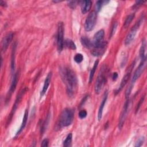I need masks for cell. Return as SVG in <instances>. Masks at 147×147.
<instances>
[{
	"label": "cell",
	"instance_id": "obj_1",
	"mask_svg": "<svg viewBox=\"0 0 147 147\" xmlns=\"http://www.w3.org/2000/svg\"><path fill=\"white\" fill-rule=\"evenodd\" d=\"M61 76L66 86L68 95L72 97L75 95L78 89V80L75 72L69 68H64L61 71Z\"/></svg>",
	"mask_w": 147,
	"mask_h": 147
},
{
	"label": "cell",
	"instance_id": "obj_2",
	"mask_svg": "<svg viewBox=\"0 0 147 147\" xmlns=\"http://www.w3.org/2000/svg\"><path fill=\"white\" fill-rule=\"evenodd\" d=\"M74 111L69 108H66L61 112L58 122L59 127H66L70 125L74 119Z\"/></svg>",
	"mask_w": 147,
	"mask_h": 147
},
{
	"label": "cell",
	"instance_id": "obj_3",
	"mask_svg": "<svg viewBox=\"0 0 147 147\" xmlns=\"http://www.w3.org/2000/svg\"><path fill=\"white\" fill-rule=\"evenodd\" d=\"M106 69L105 67H103L99 72V74L98 75L97 79L95 83L94 90L96 94H99L100 92L106 82Z\"/></svg>",
	"mask_w": 147,
	"mask_h": 147
},
{
	"label": "cell",
	"instance_id": "obj_4",
	"mask_svg": "<svg viewBox=\"0 0 147 147\" xmlns=\"http://www.w3.org/2000/svg\"><path fill=\"white\" fill-rule=\"evenodd\" d=\"M64 43V24L62 22H60L57 25V48L59 53L63 50Z\"/></svg>",
	"mask_w": 147,
	"mask_h": 147
},
{
	"label": "cell",
	"instance_id": "obj_5",
	"mask_svg": "<svg viewBox=\"0 0 147 147\" xmlns=\"http://www.w3.org/2000/svg\"><path fill=\"white\" fill-rule=\"evenodd\" d=\"M96 17L97 14L95 11H92L88 14L84 23V29L86 31L90 32L94 29L96 24Z\"/></svg>",
	"mask_w": 147,
	"mask_h": 147
},
{
	"label": "cell",
	"instance_id": "obj_6",
	"mask_svg": "<svg viewBox=\"0 0 147 147\" xmlns=\"http://www.w3.org/2000/svg\"><path fill=\"white\" fill-rule=\"evenodd\" d=\"M141 22V19L137 23H136V24L130 29V32H129V33L127 34L126 37V39L125 41V45L130 44L132 42V41L134 40V38L136 35L137 32L140 26Z\"/></svg>",
	"mask_w": 147,
	"mask_h": 147
},
{
	"label": "cell",
	"instance_id": "obj_7",
	"mask_svg": "<svg viewBox=\"0 0 147 147\" xmlns=\"http://www.w3.org/2000/svg\"><path fill=\"white\" fill-rule=\"evenodd\" d=\"M104 35L105 32L103 29L99 30L95 34L93 40L92 41L93 47H97L100 46L106 42V41L103 40Z\"/></svg>",
	"mask_w": 147,
	"mask_h": 147
},
{
	"label": "cell",
	"instance_id": "obj_8",
	"mask_svg": "<svg viewBox=\"0 0 147 147\" xmlns=\"http://www.w3.org/2000/svg\"><path fill=\"white\" fill-rule=\"evenodd\" d=\"M145 61L146 60H141V63L140 64L138 67L136 69L133 76L132 77L131 79V85L133 86L134 83L136 82V80L139 78V77L141 76V74L142 73L144 68H145Z\"/></svg>",
	"mask_w": 147,
	"mask_h": 147
},
{
	"label": "cell",
	"instance_id": "obj_9",
	"mask_svg": "<svg viewBox=\"0 0 147 147\" xmlns=\"http://www.w3.org/2000/svg\"><path fill=\"white\" fill-rule=\"evenodd\" d=\"M129 106V100H127L126 101L125 103L123 105V109L122 110V112L121 113V115L119 117V124H118V127L119 129H121L123 127V123L125 122V120L126 117V114L127 113L128 110V107Z\"/></svg>",
	"mask_w": 147,
	"mask_h": 147
},
{
	"label": "cell",
	"instance_id": "obj_10",
	"mask_svg": "<svg viewBox=\"0 0 147 147\" xmlns=\"http://www.w3.org/2000/svg\"><path fill=\"white\" fill-rule=\"evenodd\" d=\"M26 88L22 89V91H20V92L19 94L18 95V96H17V98H16V102H15L14 104L13 105V109H12V110H11V113H10V115H9V118H8V119H7V123H8L9 122H10V121L12 117H13V115H14V112H15L17 108V106H18V105L19 102H20V100H21L22 97L23 96L25 92H26Z\"/></svg>",
	"mask_w": 147,
	"mask_h": 147
},
{
	"label": "cell",
	"instance_id": "obj_11",
	"mask_svg": "<svg viewBox=\"0 0 147 147\" xmlns=\"http://www.w3.org/2000/svg\"><path fill=\"white\" fill-rule=\"evenodd\" d=\"M18 75H19V73H18V72H17L16 74H14V75L13 76L12 82H11V86H10V90L9 91L8 94H7V97H6V102L9 101L10 98L12 93L14 91V90L16 88V86H17V82H18Z\"/></svg>",
	"mask_w": 147,
	"mask_h": 147
},
{
	"label": "cell",
	"instance_id": "obj_12",
	"mask_svg": "<svg viewBox=\"0 0 147 147\" xmlns=\"http://www.w3.org/2000/svg\"><path fill=\"white\" fill-rule=\"evenodd\" d=\"M14 36L13 33L11 32L8 33L5 37H3L2 41V52H5L7 49L9 44H10L11 40H13Z\"/></svg>",
	"mask_w": 147,
	"mask_h": 147
},
{
	"label": "cell",
	"instance_id": "obj_13",
	"mask_svg": "<svg viewBox=\"0 0 147 147\" xmlns=\"http://www.w3.org/2000/svg\"><path fill=\"white\" fill-rule=\"evenodd\" d=\"M51 77H52V72H49L48 73V74L47 75V77L45 78L44 83V86H43L42 89V90L41 91V93H40V98H42V96L46 93V92L48 90V88L49 86L51 80Z\"/></svg>",
	"mask_w": 147,
	"mask_h": 147
},
{
	"label": "cell",
	"instance_id": "obj_14",
	"mask_svg": "<svg viewBox=\"0 0 147 147\" xmlns=\"http://www.w3.org/2000/svg\"><path fill=\"white\" fill-rule=\"evenodd\" d=\"M107 95H108V92L107 91H105L104 95H103V98L101 102L100 105L99 106V110H98V119L99 121H100L102 119V114H103V108L105 107L106 102L107 100Z\"/></svg>",
	"mask_w": 147,
	"mask_h": 147
},
{
	"label": "cell",
	"instance_id": "obj_15",
	"mask_svg": "<svg viewBox=\"0 0 147 147\" xmlns=\"http://www.w3.org/2000/svg\"><path fill=\"white\" fill-rule=\"evenodd\" d=\"M107 42H105L103 45L99 46L98 47H94V49L91 51V53L95 56H98L102 55L105 50Z\"/></svg>",
	"mask_w": 147,
	"mask_h": 147
},
{
	"label": "cell",
	"instance_id": "obj_16",
	"mask_svg": "<svg viewBox=\"0 0 147 147\" xmlns=\"http://www.w3.org/2000/svg\"><path fill=\"white\" fill-rule=\"evenodd\" d=\"M131 71V70H130V71H129L128 73H127V74L123 77V78H122V80H121V82L120 85H119L118 88V89L117 90V91H116L115 94H118V92H119L122 90V88L125 87V86L126 85V84L127 83V81H128V80H129V78H130Z\"/></svg>",
	"mask_w": 147,
	"mask_h": 147
},
{
	"label": "cell",
	"instance_id": "obj_17",
	"mask_svg": "<svg viewBox=\"0 0 147 147\" xmlns=\"http://www.w3.org/2000/svg\"><path fill=\"white\" fill-rule=\"evenodd\" d=\"M92 5V2L91 1H84L82 2V5H81V9H82V13L83 14H86L91 9Z\"/></svg>",
	"mask_w": 147,
	"mask_h": 147
},
{
	"label": "cell",
	"instance_id": "obj_18",
	"mask_svg": "<svg viewBox=\"0 0 147 147\" xmlns=\"http://www.w3.org/2000/svg\"><path fill=\"white\" fill-rule=\"evenodd\" d=\"M28 117V110L26 109L25 111L24 117H23V119H22V123H21V126H20V129H18V131H17V133L16 134V136L19 135L22 132V131L24 130V129L25 128V127L26 126V122H27Z\"/></svg>",
	"mask_w": 147,
	"mask_h": 147
},
{
	"label": "cell",
	"instance_id": "obj_19",
	"mask_svg": "<svg viewBox=\"0 0 147 147\" xmlns=\"http://www.w3.org/2000/svg\"><path fill=\"white\" fill-rule=\"evenodd\" d=\"M80 41H81L82 45L84 47H85L86 48L90 49L92 47V42L88 38H87L86 37H82L80 39Z\"/></svg>",
	"mask_w": 147,
	"mask_h": 147
},
{
	"label": "cell",
	"instance_id": "obj_20",
	"mask_svg": "<svg viewBox=\"0 0 147 147\" xmlns=\"http://www.w3.org/2000/svg\"><path fill=\"white\" fill-rule=\"evenodd\" d=\"M16 46H17L16 44H14L12 48L11 59V69L12 73L14 71V68H15V54H16Z\"/></svg>",
	"mask_w": 147,
	"mask_h": 147
},
{
	"label": "cell",
	"instance_id": "obj_21",
	"mask_svg": "<svg viewBox=\"0 0 147 147\" xmlns=\"http://www.w3.org/2000/svg\"><path fill=\"white\" fill-rule=\"evenodd\" d=\"M145 47H146V42L145 40H143L142 42V44L140 49V56L141 59L142 60H146V56H145Z\"/></svg>",
	"mask_w": 147,
	"mask_h": 147
},
{
	"label": "cell",
	"instance_id": "obj_22",
	"mask_svg": "<svg viewBox=\"0 0 147 147\" xmlns=\"http://www.w3.org/2000/svg\"><path fill=\"white\" fill-rule=\"evenodd\" d=\"M98 63H99V61L98 60H96L94 63V64L92 68H91V70L90 74V77H89V83H91L93 79L95 72L96 71V69L98 65Z\"/></svg>",
	"mask_w": 147,
	"mask_h": 147
},
{
	"label": "cell",
	"instance_id": "obj_23",
	"mask_svg": "<svg viewBox=\"0 0 147 147\" xmlns=\"http://www.w3.org/2000/svg\"><path fill=\"white\" fill-rule=\"evenodd\" d=\"M64 44H65V46L67 48H69L71 49L75 50L76 48V45H75V42L72 40H71V39H68V38L66 39L65 40V41H64Z\"/></svg>",
	"mask_w": 147,
	"mask_h": 147
},
{
	"label": "cell",
	"instance_id": "obj_24",
	"mask_svg": "<svg viewBox=\"0 0 147 147\" xmlns=\"http://www.w3.org/2000/svg\"><path fill=\"white\" fill-rule=\"evenodd\" d=\"M134 14H130L127 16L123 24L124 28H127L129 26V25L132 21L133 19L134 18Z\"/></svg>",
	"mask_w": 147,
	"mask_h": 147
},
{
	"label": "cell",
	"instance_id": "obj_25",
	"mask_svg": "<svg viewBox=\"0 0 147 147\" xmlns=\"http://www.w3.org/2000/svg\"><path fill=\"white\" fill-rule=\"evenodd\" d=\"M72 135L71 133H69V134H68L65 140L63 142L64 146H65V147L70 146L71 144V142H72Z\"/></svg>",
	"mask_w": 147,
	"mask_h": 147
},
{
	"label": "cell",
	"instance_id": "obj_26",
	"mask_svg": "<svg viewBox=\"0 0 147 147\" xmlns=\"http://www.w3.org/2000/svg\"><path fill=\"white\" fill-rule=\"evenodd\" d=\"M74 60L77 63H80L83 60V56L81 53H77L74 56Z\"/></svg>",
	"mask_w": 147,
	"mask_h": 147
},
{
	"label": "cell",
	"instance_id": "obj_27",
	"mask_svg": "<svg viewBox=\"0 0 147 147\" xmlns=\"http://www.w3.org/2000/svg\"><path fill=\"white\" fill-rule=\"evenodd\" d=\"M106 2V1H98L96 2V4H95V10H96V12L97 11H99L102 5H103L104 3Z\"/></svg>",
	"mask_w": 147,
	"mask_h": 147
},
{
	"label": "cell",
	"instance_id": "obj_28",
	"mask_svg": "<svg viewBox=\"0 0 147 147\" xmlns=\"http://www.w3.org/2000/svg\"><path fill=\"white\" fill-rule=\"evenodd\" d=\"M87 115V113L86 110H82L80 111V112L79 113V117L81 119H83V118H86Z\"/></svg>",
	"mask_w": 147,
	"mask_h": 147
},
{
	"label": "cell",
	"instance_id": "obj_29",
	"mask_svg": "<svg viewBox=\"0 0 147 147\" xmlns=\"http://www.w3.org/2000/svg\"><path fill=\"white\" fill-rule=\"evenodd\" d=\"M117 23L114 22L112 26V29H111V33H110V37H112L114 35V34L115 33V32L117 29Z\"/></svg>",
	"mask_w": 147,
	"mask_h": 147
},
{
	"label": "cell",
	"instance_id": "obj_30",
	"mask_svg": "<svg viewBox=\"0 0 147 147\" xmlns=\"http://www.w3.org/2000/svg\"><path fill=\"white\" fill-rule=\"evenodd\" d=\"M144 98H145V96H143L140 99V101H139V102H138V103L137 104V107H136V113L138 111V110H139V109H140L141 105L142 103H143L144 100Z\"/></svg>",
	"mask_w": 147,
	"mask_h": 147
},
{
	"label": "cell",
	"instance_id": "obj_31",
	"mask_svg": "<svg viewBox=\"0 0 147 147\" xmlns=\"http://www.w3.org/2000/svg\"><path fill=\"white\" fill-rule=\"evenodd\" d=\"M144 141V137L140 138V139L138 140L137 142H136V144L135 145V146H138H138H141V145L143 144Z\"/></svg>",
	"mask_w": 147,
	"mask_h": 147
},
{
	"label": "cell",
	"instance_id": "obj_32",
	"mask_svg": "<svg viewBox=\"0 0 147 147\" xmlns=\"http://www.w3.org/2000/svg\"><path fill=\"white\" fill-rule=\"evenodd\" d=\"M76 3H77L76 1H69L68 6L72 9H75L76 6Z\"/></svg>",
	"mask_w": 147,
	"mask_h": 147
},
{
	"label": "cell",
	"instance_id": "obj_33",
	"mask_svg": "<svg viewBox=\"0 0 147 147\" xmlns=\"http://www.w3.org/2000/svg\"><path fill=\"white\" fill-rule=\"evenodd\" d=\"M48 139H44L41 143V146H48Z\"/></svg>",
	"mask_w": 147,
	"mask_h": 147
},
{
	"label": "cell",
	"instance_id": "obj_34",
	"mask_svg": "<svg viewBox=\"0 0 147 147\" xmlns=\"http://www.w3.org/2000/svg\"><path fill=\"white\" fill-rule=\"evenodd\" d=\"M118 78V74L117 72H114L113 74V76H112V78L113 80H115L117 79V78Z\"/></svg>",
	"mask_w": 147,
	"mask_h": 147
},
{
	"label": "cell",
	"instance_id": "obj_35",
	"mask_svg": "<svg viewBox=\"0 0 147 147\" xmlns=\"http://www.w3.org/2000/svg\"><path fill=\"white\" fill-rule=\"evenodd\" d=\"M0 4L3 7H6L7 6V4H6V2H5V1H1V2H0Z\"/></svg>",
	"mask_w": 147,
	"mask_h": 147
}]
</instances>
